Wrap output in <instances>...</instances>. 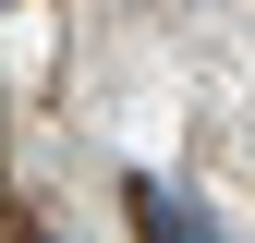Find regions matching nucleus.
<instances>
[{
	"mask_svg": "<svg viewBox=\"0 0 255 243\" xmlns=\"http://www.w3.org/2000/svg\"><path fill=\"white\" fill-rule=\"evenodd\" d=\"M122 195H134V231H146V243H219V219H207L195 195H182V182H158V170H134Z\"/></svg>",
	"mask_w": 255,
	"mask_h": 243,
	"instance_id": "nucleus-1",
	"label": "nucleus"
}]
</instances>
